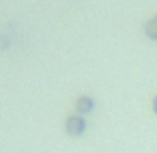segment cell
<instances>
[{
  "mask_svg": "<svg viewBox=\"0 0 157 153\" xmlns=\"http://www.w3.org/2000/svg\"><path fill=\"white\" fill-rule=\"evenodd\" d=\"M65 129H67L69 136H82L84 129H86V121H84V116H82V114H73V116H69L67 123H65Z\"/></svg>",
  "mask_w": 157,
  "mask_h": 153,
  "instance_id": "1",
  "label": "cell"
},
{
  "mask_svg": "<svg viewBox=\"0 0 157 153\" xmlns=\"http://www.w3.org/2000/svg\"><path fill=\"white\" fill-rule=\"evenodd\" d=\"M93 108H95V101H93L90 97H80V99L75 101V110H78V114H88Z\"/></svg>",
  "mask_w": 157,
  "mask_h": 153,
  "instance_id": "2",
  "label": "cell"
},
{
  "mask_svg": "<svg viewBox=\"0 0 157 153\" xmlns=\"http://www.w3.org/2000/svg\"><path fill=\"white\" fill-rule=\"evenodd\" d=\"M144 33H146V37H151V39L157 41V15L151 18V20L144 24Z\"/></svg>",
  "mask_w": 157,
  "mask_h": 153,
  "instance_id": "3",
  "label": "cell"
},
{
  "mask_svg": "<svg viewBox=\"0 0 157 153\" xmlns=\"http://www.w3.org/2000/svg\"><path fill=\"white\" fill-rule=\"evenodd\" d=\"M153 110H155V114H157V97L153 99Z\"/></svg>",
  "mask_w": 157,
  "mask_h": 153,
  "instance_id": "4",
  "label": "cell"
}]
</instances>
